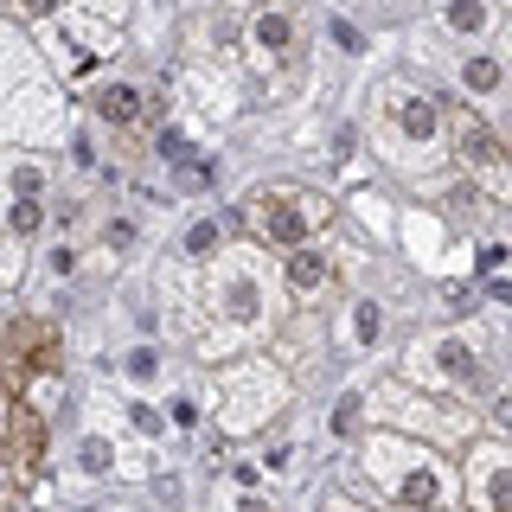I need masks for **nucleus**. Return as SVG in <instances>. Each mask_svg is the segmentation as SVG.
I'll return each instance as SVG.
<instances>
[{
    "mask_svg": "<svg viewBox=\"0 0 512 512\" xmlns=\"http://www.w3.org/2000/svg\"><path fill=\"white\" fill-rule=\"evenodd\" d=\"M461 160H474L487 180H500V141H493V135H468V141H461Z\"/></svg>",
    "mask_w": 512,
    "mask_h": 512,
    "instance_id": "obj_4",
    "label": "nucleus"
},
{
    "mask_svg": "<svg viewBox=\"0 0 512 512\" xmlns=\"http://www.w3.org/2000/svg\"><path fill=\"white\" fill-rule=\"evenodd\" d=\"M0 500H7V474H0Z\"/></svg>",
    "mask_w": 512,
    "mask_h": 512,
    "instance_id": "obj_6",
    "label": "nucleus"
},
{
    "mask_svg": "<svg viewBox=\"0 0 512 512\" xmlns=\"http://www.w3.org/2000/svg\"><path fill=\"white\" fill-rule=\"evenodd\" d=\"M397 128H404V141H429L436 135V103H429V96H397Z\"/></svg>",
    "mask_w": 512,
    "mask_h": 512,
    "instance_id": "obj_2",
    "label": "nucleus"
},
{
    "mask_svg": "<svg viewBox=\"0 0 512 512\" xmlns=\"http://www.w3.org/2000/svg\"><path fill=\"white\" fill-rule=\"evenodd\" d=\"M320 282H327V263H320L314 250H301L295 256V288H320Z\"/></svg>",
    "mask_w": 512,
    "mask_h": 512,
    "instance_id": "obj_5",
    "label": "nucleus"
},
{
    "mask_svg": "<svg viewBox=\"0 0 512 512\" xmlns=\"http://www.w3.org/2000/svg\"><path fill=\"white\" fill-rule=\"evenodd\" d=\"M320 224V199H301V192H269L256 199V231L276 237V244H301Z\"/></svg>",
    "mask_w": 512,
    "mask_h": 512,
    "instance_id": "obj_1",
    "label": "nucleus"
},
{
    "mask_svg": "<svg viewBox=\"0 0 512 512\" xmlns=\"http://www.w3.org/2000/svg\"><path fill=\"white\" fill-rule=\"evenodd\" d=\"M96 109H103L109 122H135V109H141V90H135V84H109Z\"/></svg>",
    "mask_w": 512,
    "mask_h": 512,
    "instance_id": "obj_3",
    "label": "nucleus"
}]
</instances>
